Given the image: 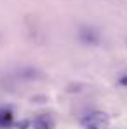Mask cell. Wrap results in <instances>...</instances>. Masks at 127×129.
Returning a JSON list of instances; mask_svg holds the SVG:
<instances>
[{"label":"cell","mask_w":127,"mask_h":129,"mask_svg":"<svg viewBox=\"0 0 127 129\" xmlns=\"http://www.w3.org/2000/svg\"><path fill=\"white\" fill-rule=\"evenodd\" d=\"M12 122V113L9 110H0V126H9Z\"/></svg>","instance_id":"cell-3"},{"label":"cell","mask_w":127,"mask_h":129,"mask_svg":"<svg viewBox=\"0 0 127 129\" xmlns=\"http://www.w3.org/2000/svg\"><path fill=\"white\" fill-rule=\"evenodd\" d=\"M118 82H120L122 86H125V87H127V75H125V77H122V79H120Z\"/></svg>","instance_id":"cell-4"},{"label":"cell","mask_w":127,"mask_h":129,"mask_svg":"<svg viewBox=\"0 0 127 129\" xmlns=\"http://www.w3.org/2000/svg\"><path fill=\"white\" fill-rule=\"evenodd\" d=\"M31 126H33V129H52L54 127V122L47 115H40V117H37L31 122Z\"/></svg>","instance_id":"cell-1"},{"label":"cell","mask_w":127,"mask_h":129,"mask_svg":"<svg viewBox=\"0 0 127 129\" xmlns=\"http://www.w3.org/2000/svg\"><path fill=\"white\" fill-rule=\"evenodd\" d=\"M106 120H108V117L105 113H92L87 119H84V122H89V124H92V122H106Z\"/></svg>","instance_id":"cell-2"},{"label":"cell","mask_w":127,"mask_h":129,"mask_svg":"<svg viewBox=\"0 0 127 129\" xmlns=\"http://www.w3.org/2000/svg\"><path fill=\"white\" fill-rule=\"evenodd\" d=\"M85 129H98V127H96L94 124H89V127H85Z\"/></svg>","instance_id":"cell-5"}]
</instances>
